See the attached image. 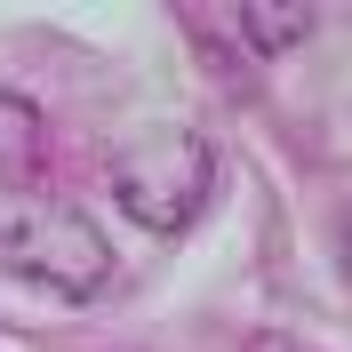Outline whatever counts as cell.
Instances as JSON below:
<instances>
[{
  "label": "cell",
  "mask_w": 352,
  "mask_h": 352,
  "mask_svg": "<svg viewBox=\"0 0 352 352\" xmlns=\"http://www.w3.org/2000/svg\"><path fill=\"white\" fill-rule=\"evenodd\" d=\"M104 192L144 232H184L217 192V153H208L200 129H136L104 160Z\"/></svg>",
  "instance_id": "6da1fadb"
},
{
  "label": "cell",
  "mask_w": 352,
  "mask_h": 352,
  "mask_svg": "<svg viewBox=\"0 0 352 352\" xmlns=\"http://www.w3.org/2000/svg\"><path fill=\"white\" fill-rule=\"evenodd\" d=\"M48 168V120L32 96L0 88V192H32Z\"/></svg>",
  "instance_id": "3957f363"
},
{
  "label": "cell",
  "mask_w": 352,
  "mask_h": 352,
  "mask_svg": "<svg viewBox=\"0 0 352 352\" xmlns=\"http://www.w3.org/2000/svg\"><path fill=\"white\" fill-rule=\"evenodd\" d=\"M232 16H241V41L256 48V56H288V48H305V32H312V0H241Z\"/></svg>",
  "instance_id": "277c9868"
},
{
  "label": "cell",
  "mask_w": 352,
  "mask_h": 352,
  "mask_svg": "<svg viewBox=\"0 0 352 352\" xmlns=\"http://www.w3.org/2000/svg\"><path fill=\"white\" fill-rule=\"evenodd\" d=\"M0 264H8L16 280L65 296V305L104 296V280H112L104 232H96L80 208H65V200H8L0 192Z\"/></svg>",
  "instance_id": "7a4b0ae2"
},
{
  "label": "cell",
  "mask_w": 352,
  "mask_h": 352,
  "mask_svg": "<svg viewBox=\"0 0 352 352\" xmlns=\"http://www.w3.org/2000/svg\"><path fill=\"white\" fill-rule=\"evenodd\" d=\"M248 352H312V344H296V336H280V329H264V336H248Z\"/></svg>",
  "instance_id": "5b68a950"
}]
</instances>
